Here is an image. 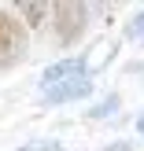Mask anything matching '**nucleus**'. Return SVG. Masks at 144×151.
Segmentation results:
<instances>
[{"mask_svg": "<svg viewBox=\"0 0 144 151\" xmlns=\"http://www.w3.org/2000/svg\"><path fill=\"white\" fill-rule=\"evenodd\" d=\"M52 19H56V41L74 44V41H81V33L89 26V4H81V0L52 4Z\"/></svg>", "mask_w": 144, "mask_h": 151, "instance_id": "obj_1", "label": "nucleus"}, {"mask_svg": "<svg viewBox=\"0 0 144 151\" xmlns=\"http://www.w3.org/2000/svg\"><path fill=\"white\" fill-rule=\"evenodd\" d=\"M26 44H30V33L11 11H0V70L15 66L22 55H26Z\"/></svg>", "mask_w": 144, "mask_h": 151, "instance_id": "obj_2", "label": "nucleus"}, {"mask_svg": "<svg viewBox=\"0 0 144 151\" xmlns=\"http://www.w3.org/2000/svg\"><path fill=\"white\" fill-rule=\"evenodd\" d=\"M93 92V78H74V81H59V85L44 88V103H70V100H85Z\"/></svg>", "mask_w": 144, "mask_h": 151, "instance_id": "obj_3", "label": "nucleus"}, {"mask_svg": "<svg viewBox=\"0 0 144 151\" xmlns=\"http://www.w3.org/2000/svg\"><path fill=\"white\" fill-rule=\"evenodd\" d=\"M74 78H85V59H63V63H52L41 78V88H52L59 81H74Z\"/></svg>", "mask_w": 144, "mask_h": 151, "instance_id": "obj_4", "label": "nucleus"}, {"mask_svg": "<svg viewBox=\"0 0 144 151\" xmlns=\"http://www.w3.org/2000/svg\"><path fill=\"white\" fill-rule=\"evenodd\" d=\"M15 7L22 11V26H30V29H37L44 22V15L52 11V4H44V0H19Z\"/></svg>", "mask_w": 144, "mask_h": 151, "instance_id": "obj_5", "label": "nucleus"}, {"mask_svg": "<svg viewBox=\"0 0 144 151\" xmlns=\"http://www.w3.org/2000/svg\"><path fill=\"white\" fill-rule=\"evenodd\" d=\"M118 111V96H107L103 103H96V107H89V118H107Z\"/></svg>", "mask_w": 144, "mask_h": 151, "instance_id": "obj_6", "label": "nucleus"}, {"mask_svg": "<svg viewBox=\"0 0 144 151\" xmlns=\"http://www.w3.org/2000/svg\"><path fill=\"white\" fill-rule=\"evenodd\" d=\"M19 151H63L59 140H30V144H22Z\"/></svg>", "mask_w": 144, "mask_h": 151, "instance_id": "obj_7", "label": "nucleus"}, {"mask_svg": "<svg viewBox=\"0 0 144 151\" xmlns=\"http://www.w3.org/2000/svg\"><path fill=\"white\" fill-rule=\"evenodd\" d=\"M130 37H133V41H144V11L133 15V22H130Z\"/></svg>", "mask_w": 144, "mask_h": 151, "instance_id": "obj_8", "label": "nucleus"}, {"mask_svg": "<svg viewBox=\"0 0 144 151\" xmlns=\"http://www.w3.org/2000/svg\"><path fill=\"white\" fill-rule=\"evenodd\" d=\"M107 151H133V144H126V140H118V144H107Z\"/></svg>", "mask_w": 144, "mask_h": 151, "instance_id": "obj_9", "label": "nucleus"}, {"mask_svg": "<svg viewBox=\"0 0 144 151\" xmlns=\"http://www.w3.org/2000/svg\"><path fill=\"white\" fill-rule=\"evenodd\" d=\"M137 133L144 137V111H140V118H137Z\"/></svg>", "mask_w": 144, "mask_h": 151, "instance_id": "obj_10", "label": "nucleus"}]
</instances>
